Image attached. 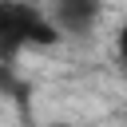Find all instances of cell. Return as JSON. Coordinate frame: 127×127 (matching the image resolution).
Instances as JSON below:
<instances>
[{
	"instance_id": "3",
	"label": "cell",
	"mask_w": 127,
	"mask_h": 127,
	"mask_svg": "<svg viewBox=\"0 0 127 127\" xmlns=\"http://www.w3.org/2000/svg\"><path fill=\"white\" fill-rule=\"evenodd\" d=\"M0 91L12 95V99H24V83H20L16 67H8V64H0Z\"/></svg>"
},
{
	"instance_id": "4",
	"label": "cell",
	"mask_w": 127,
	"mask_h": 127,
	"mask_svg": "<svg viewBox=\"0 0 127 127\" xmlns=\"http://www.w3.org/2000/svg\"><path fill=\"white\" fill-rule=\"evenodd\" d=\"M60 127H64V123H60Z\"/></svg>"
},
{
	"instance_id": "1",
	"label": "cell",
	"mask_w": 127,
	"mask_h": 127,
	"mask_svg": "<svg viewBox=\"0 0 127 127\" xmlns=\"http://www.w3.org/2000/svg\"><path fill=\"white\" fill-rule=\"evenodd\" d=\"M60 44L52 20L44 8L36 4H16V0H0V64L16 67V60L32 48H52Z\"/></svg>"
},
{
	"instance_id": "2",
	"label": "cell",
	"mask_w": 127,
	"mask_h": 127,
	"mask_svg": "<svg viewBox=\"0 0 127 127\" xmlns=\"http://www.w3.org/2000/svg\"><path fill=\"white\" fill-rule=\"evenodd\" d=\"M44 12H48V20H52V28H56L60 40L64 36H83L99 20V4L95 0H60V4L44 8Z\"/></svg>"
}]
</instances>
